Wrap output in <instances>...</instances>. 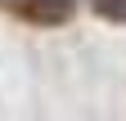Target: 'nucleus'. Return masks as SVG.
Here are the masks:
<instances>
[{"mask_svg":"<svg viewBox=\"0 0 126 121\" xmlns=\"http://www.w3.org/2000/svg\"><path fill=\"white\" fill-rule=\"evenodd\" d=\"M18 13L27 23H41V27H59L72 18V0H18Z\"/></svg>","mask_w":126,"mask_h":121,"instance_id":"f257e3e1","label":"nucleus"},{"mask_svg":"<svg viewBox=\"0 0 126 121\" xmlns=\"http://www.w3.org/2000/svg\"><path fill=\"white\" fill-rule=\"evenodd\" d=\"M94 9H99L104 18H117V23H126V0H94Z\"/></svg>","mask_w":126,"mask_h":121,"instance_id":"f03ea898","label":"nucleus"}]
</instances>
